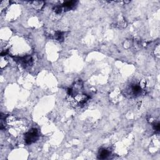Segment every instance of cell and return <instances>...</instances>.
I'll return each mask as SVG.
<instances>
[{
    "label": "cell",
    "mask_w": 160,
    "mask_h": 160,
    "mask_svg": "<svg viewBox=\"0 0 160 160\" xmlns=\"http://www.w3.org/2000/svg\"><path fill=\"white\" fill-rule=\"evenodd\" d=\"M38 132L37 129L33 128L25 134L24 141L27 144H31L34 143L38 139Z\"/></svg>",
    "instance_id": "cell-1"
},
{
    "label": "cell",
    "mask_w": 160,
    "mask_h": 160,
    "mask_svg": "<svg viewBox=\"0 0 160 160\" xmlns=\"http://www.w3.org/2000/svg\"><path fill=\"white\" fill-rule=\"evenodd\" d=\"M128 90L129 92H130V94L133 95V96H139L140 95L142 91L141 86L138 84L131 85Z\"/></svg>",
    "instance_id": "cell-2"
},
{
    "label": "cell",
    "mask_w": 160,
    "mask_h": 160,
    "mask_svg": "<svg viewBox=\"0 0 160 160\" xmlns=\"http://www.w3.org/2000/svg\"><path fill=\"white\" fill-rule=\"evenodd\" d=\"M77 1H66L64 3L63 6H61L62 10H70L72 9L73 7L76 5V3Z\"/></svg>",
    "instance_id": "cell-3"
},
{
    "label": "cell",
    "mask_w": 160,
    "mask_h": 160,
    "mask_svg": "<svg viewBox=\"0 0 160 160\" xmlns=\"http://www.w3.org/2000/svg\"><path fill=\"white\" fill-rule=\"evenodd\" d=\"M109 154H110V152L108 150H106V149H101V150H99L98 158L99 159H104L107 158L109 156Z\"/></svg>",
    "instance_id": "cell-4"
},
{
    "label": "cell",
    "mask_w": 160,
    "mask_h": 160,
    "mask_svg": "<svg viewBox=\"0 0 160 160\" xmlns=\"http://www.w3.org/2000/svg\"><path fill=\"white\" fill-rule=\"evenodd\" d=\"M153 126H154V129L156 131H159V123H155L154 124H153Z\"/></svg>",
    "instance_id": "cell-5"
}]
</instances>
